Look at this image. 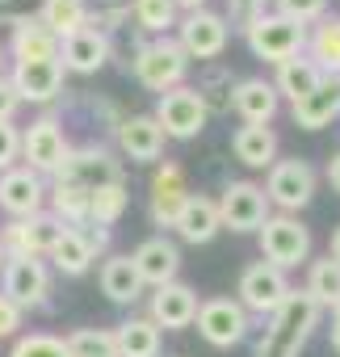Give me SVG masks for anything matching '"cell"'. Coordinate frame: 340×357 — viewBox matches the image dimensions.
<instances>
[{
    "instance_id": "1",
    "label": "cell",
    "mask_w": 340,
    "mask_h": 357,
    "mask_svg": "<svg viewBox=\"0 0 340 357\" xmlns=\"http://www.w3.org/2000/svg\"><path fill=\"white\" fill-rule=\"evenodd\" d=\"M319 303L307 294V290H290L286 303L273 311V324L265 328L261 344H256V357H298L307 336L315 332L319 324Z\"/></svg>"
},
{
    "instance_id": "2",
    "label": "cell",
    "mask_w": 340,
    "mask_h": 357,
    "mask_svg": "<svg viewBox=\"0 0 340 357\" xmlns=\"http://www.w3.org/2000/svg\"><path fill=\"white\" fill-rule=\"evenodd\" d=\"M244 38H248V51L265 63H286L294 55H302L307 47V26L281 17V13H261L244 26Z\"/></svg>"
},
{
    "instance_id": "3",
    "label": "cell",
    "mask_w": 340,
    "mask_h": 357,
    "mask_svg": "<svg viewBox=\"0 0 340 357\" xmlns=\"http://www.w3.org/2000/svg\"><path fill=\"white\" fill-rule=\"evenodd\" d=\"M185 72H190V55L181 51L177 38H155L139 47L134 55V80L151 93H168V89L185 84Z\"/></svg>"
},
{
    "instance_id": "4",
    "label": "cell",
    "mask_w": 340,
    "mask_h": 357,
    "mask_svg": "<svg viewBox=\"0 0 340 357\" xmlns=\"http://www.w3.org/2000/svg\"><path fill=\"white\" fill-rule=\"evenodd\" d=\"M151 118L160 122L164 139H198V135L206 130V122H210V109H206V101L198 97V89L177 84V89L160 93V105H155Z\"/></svg>"
},
{
    "instance_id": "5",
    "label": "cell",
    "mask_w": 340,
    "mask_h": 357,
    "mask_svg": "<svg viewBox=\"0 0 340 357\" xmlns=\"http://www.w3.org/2000/svg\"><path fill=\"white\" fill-rule=\"evenodd\" d=\"M256 236H261V261L277 269H294L311 257V227L294 215H269Z\"/></svg>"
},
{
    "instance_id": "6",
    "label": "cell",
    "mask_w": 340,
    "mask_h": 357,
    "mask_svg": "<svg viewBox=\"0 0 340 357\" xmlns=\"http://www.w3.org/2000/svg\"><path fill=\"white\" fill-rule=\"evenodd\" d=\"M315 185H319V176H315V168L307 160H273L269 164V181L261 190H265V198L273 206H281V215H294V211L311 206Z\"/></svg>"
},
{
    "instance_id": "7",
    "label": "cell",
    "mask_w": 340,
    "mask_h": 357,
    "mask_svg": "<svg viewBox=\"0 0 340 357\" xmlns=\"http://www.w3.org/2000/svg\"><path fill=\"white\" fill-rule=\"evenodd\" d=\"M63 231L68 227L51 211H38L30 219L5 223V231H0V248H5V257H47L63 240Z\"/></svg>"
},
{
    "instance_id": "8",
    "label": "cell",
    "mask_w": 340,
    "mask_h": 357,
    "mask_svg": "<svg viewBox=\"0 0 340 357\" xmlns=\"http://www.w3.org/2000/svg\"><path fill=\"white\" fill-rule=\"evenodd\" d=\"M215 206H219V223L240 231V236L261 231L265 219H269V198H265V190L256 181H231Z\"/></svg>"
},
{
    "instance_id": "9",
    "label": "cell",
    "mask_w": 340,
    "mask_h": 357,
    "mask_svg": "<svg viewBox=\"0 0 340 357\" xmlns=\"http://www.w3.org/2000/svg\"><path fill=\"white\" fill-rule=\"evenodd\" d=\"M290 294V282H286V269L269 265V261H252L244 273H240V307L244 311H256V315H273Z\"/></svg>"
},
{
    "instance_id": "10",
    "label": "cell",
    "mask_w": 340,
    "mask_h": 357,
    "mask_svg": "<svg viewBox=\"0 0 340 357\" xmlns=\"http://www.w3.org/2000/svg\"><path fill=\"white\" fill-rule=\"evenodd\" d=\"M55 181H72V185H80V190L93 194V190H101V185L122 181V172H118V160L109 155V147L88 143V147H72V151H68L63 168L55 172Z\"/></svg>"
},
{
    "instance_id": "11",
    "label": "cell",
    "mask_w": 340,
    "mask_h": 357,
    "mask_svg": "<svg viewBox=\"0 0 340 357\" xmlns=\"http://www.w3.org/2000/svg\"><path fill=\"white\" fill-rule=\"evenodd\" d=\"M5 294L9 303L26 307H42L51 294V269L42 257H5Z\"/></svg>"
},
{
    "instance_id": "12",
    "label": "cell",
    "mask_w": 340,
    "mask_h": 357,
    "mask_svg": "<svg viewBox=\"0 0 340 357\" xmlns=\"http://www.w3.org/2000/svg\"><path fill=\"white\" fill-rule=\"evenodd\" d=\"M68 151H72V143L63 139V126L55 122V118H38V122H30V130H22V155H26V168L30 172H59L63 168V160H68Z\"/></svg>"
},
{
    "instance_id": "13",
    "label": "cell",
    "mask_w": 340,
    "mask_h": 357,
    "mask_svg": "<svg viewBox=\"0 0 340 357\" xmlns=\"http://www.w3.org/2000/svg\"><path fill=\"white\" fill-rule=\"evenodd\" d=\"M194 319H198L202 340L215 349H231L248 336V311L235 298H206V303H198Z\"/></svg>"
},
{
    "instance_id": "14",
    "label": "cell",
    "mask_w": 340,
    "mask_h": 357,
    "mask_svg": "<svg viewBox=\"0 0 340 357\" xmlns=\"http://www.w3.org/2000/svg\"><path fill=\"white\" fill-rule=\"evenodd\" d=\"M47 206V185H42V176L30 172V168H9V172H0V211L13 215V219H30Z\"/></svg>"
},
{
    "instance_id": "15",
    "label": "cell",
    "mask_w": 340,
    "mask_h": 357,
    "mask_svg": "<svg viewBox=\"0 0 340 357\" xmlns=\"http://www.w3.org/2000/svg\"><path fill=\"white\" fill-rule=\"evenodd\" d=\"M177 43L190 59H219L227 51V22L210 9H194V13H185Z\"/></svg>"
},
{
    "instance_id": "16",
    "label": "cell",
    "mask_w": 340,
    "mask_h": 357,
    "mask_svg": "<svg viewBox=\"0 0 340 357\" xmlns=\"http://www.w3.org/2000/svg\"><path fill=\"white\" fill-rule=\"evenodd\" d=\"M105 59H109V34L97 30V26H84V30H76V34H68V38L59 43V63H63V72L93 76V72L105 68Z\"/></svg>"
},
{
    "instance_id": "17",
    "label": "cell",
    "mask_w": 340,
    "mask_h": 357,
    "mask_svg": "<svg viewBox=\"0 0 340 357\" xmlns=\"http://www.w3.org/2000/svg\"><path fill=\"white\" fill-rule=\"evenodd\" d=\"M185 198H190V185H185L181 164H160L151 172V223L155 227H173Z\"/></svg>"
},
{
    "instance_id": "18",
    "label": "cell",
    "mask_w": 340,
    "mask_h": 357,
    "mask_svg": "<svg viewBox=\"0 0 340 357\" xmlns=\"http://www.w3.org/2000/svg\"><path fill=\"white\" fill-rule=\"evenodd\" d=\"M134 269L143 278V286H168L177 282V269H181V248L168 240V236H151L134 248Z\"/></svg>"
},
{
    "instance_id": "19",
    "label": "cell",
    "mask_w": 340,
    "mask_h": 357,
    "mask_svg": "<svg viewBox=\"0 0 340 357\" xmlns=\"http://www.w3.org/2000/svg\"><path fill=\"white\" fill-rule=\"evenodd\" d=\"M194 315H198V294H194L185 282L155 286V294H151V315H147L155 328L177 332V328H190Z\"/></svg>"
},
{
    "instance_id": "20",
    "label": "cell",
    "mask_w": 340,
    "mask_h": 357,
    "mask_svg": "<svg viewBox=\"0 0 340 357\" xmlns=\"http://www.w3.org/2000/svg\"><path fill=\"white\" fill-rule=\"evenodd\" d=\"M9 80H13V89H17L22 101H38V105H47V101H55L59 89H63V63H59V59L17 63Z\"/></svg>"
},
{
    "instance_id": "21",
    "label": "cell",
    "mask_w": 340,
    "mask_h": 357,
    "mask_svg": "<svg viewBox=\"0 0 340 357\" xmlns=\"http://www.w3.org/2000/svg\"><path fill=\"white\" fill-rule=\"evenodd\" d=\"M290 114H294V122H298L302 130H323V126H332V122L340 118V76H323V80L315 84V93H307L302 101L290 105Z\"/></svg>"
},
{
    "instance_id": "22",
    "label": "cell",
    "mask_w": 340,
    "mask_h": 357,
    "mask_svg": "<svg viewBox=\"0 0 340 357\" xmlns=\"http://www.w3.org/2000/svg\"><path fill=\"white\" fill-rule=\"evenodd\" d=\"M231 105H235V114L244 118V126H269L273 114H277V105H281V97H277V89H273L269 80L248 76V80H240V84L231 89Z\"/></svg>"
},
{
    "instance_id": "23",
    "label": "cell",
    "mask_w": 340,
    "mask_h": 357,
    "mask_svg": "<svg viewBox=\"0 0 340 357\" xmlns=\"http://www.w3.org/2000/svg\"><path fill=\"white\" fill-rule=\"evenodd\" d=\"M118 147L122 155H130L134 164H147V160H160L164 151V130L151 114H134V118H122L118 122Z\"/></svg>"
},
{
    "instance_id": "24",
    "label": "cell",
    "mask_w": 340,
    "mask_h": 357,
    "mask_svg": "<svg viewBox=\"0 0 340 357\" xmlns=\"http://www.w3.org/2000/svg\"><path fill=\"white\" fill-rule=\"evenodd\" d=\"M173 227H177V236H181L185 244H210V240H215V236L223 231L215 198H206V194H190Z\"/></svg>"
},
{
    "instance_id": "25",
    "label": "cell",
    "mask_w": 340,
    "mask_h": 357,
    "mask_svg": "<svg viewBox=\"0 0 340 357\" xmlns=\"http://www.w3.org/2000/svg\"><path fill=\"white\" fill-rule=\"evenodd\" d=\"M13 59L34 63V59H59V38L38 22V17H17L13 22Z\"/></svg>"
},
{
    "instance_id": "26",
    "label": "cell",
    "mask_w": 340,
    "mask_h": 357,
    "mask_svg": "<svg viewBox=\"0 0 340 357\" xmlns=\"http://www.w3.org/2000/svg\"><path fill=\"white\" fill-rule=\"evenodd\" d=\"M231 151L248 168H269L277 160V130L273 126H240L231 135Z\"/></svg>"
},
{
    "instance_id": "27",
    "label": "cell",
    "mask_w": 340,
    "mask_h": 357,
    "mask_svg": "<svg viewBox=\"0 0 340 357\" xmlns=\"http://www.w3.org/2000/svg\"><path fill=\"white\" fill-rule=\"evenodd\" d=\"M101 294L109 303H122V307L143 298V278H139V269H134L130 257H109L101 265Z\"/></svg>"
},
{
    "instance_id": "28",
    "label": "cell",
    "mask_w": 340,
    "mask_h": 357,
    "mask_svg": "<svg viewBox=\"0 0 340 357\" xmlns=\"http://www.w3.org/2000/svg\"><path fill=\"white\" fill-rule=\"evenodd\" d=\"M319 80H323V72H319L307 55H294V59L277 63V80H273V89H277V97H290V105H294V101H302L307 93H315Z\"/></svg>"
},
{
    "instance_id": "29",
    "label": "cell",
    "mask_w": 340,
    "mask_h": 357,
    "mask_svg": "<svg viewBox=\"0 0 340 357\" xmlns=\"http://www.w3.org/2000/svg\"><path fill=\"white\" fill-rule=\"evenodd\" d=\"M114 344H118V357H160V328L134 315L114 328Z\"/></svg>"
},
{
    "instance_id": "30",
    "label": "cell",
    "mask_w": 340,
    "mask_h": 357,
    "mask_svg": "<svg viewBox=\"0 0 340 357\" xmlns=\"http://www.w3.org/2000/svg\"><path fill=\"white\" fill-rule=\"evenodd\" d=\"M307 47H311V63L323 72V76H340V17L332 13V17H319V26H315V34L307 38Z\"/></svg>"
},
{
    "instance_id": "31",
    "label": "cell",
    "mask_w": 340,
    "mask_h": 357,
    "mask_svg": "<svg viewBox=\"0 0 340 357\" xmlns=\"http://www.w3.org/2000/svg\"><path fill=\"white\" fill-rule=\"evenodd\" d=\"M38 22L63 43L68 34L84 30L88 26V5L84 0H42V9H38Z\"/></svg>"
},
{
    "instance_id": "32",
    "label": "cell",
    "mask_w": 340,
    "mask_h": 357,
    "mask_svg": "<svg viewBox=\"0 0 340 357\" xmlns=\"http://www.w3.org/2000/svg\"><path fill=\"white\" fill-rule=\"evenodd\" d=\"M47 198H51V215H55L63 227L88 223V190H80V185H72V181H55V185L47 190Z\"/></svg>"
},
{
    "instance_id": "33",
    "label": "cell",
    "mask_w": 340,
    "mask_h": 357,
    "mask_svg": "<svg viewBox=\"0 0 340 357\" xmlns=\"http://www.w3.org/2000/svg\"><path fill=\"white\" fill-rule=\"evenodd\" d=\"M126 185L122 181H114V185H101V190H93L88 194V223H97V227H114L122 215H126Z\"/></svg>"
},
{
    "instance_id": "34",
    "label": "cell",
    "mask_w": 340,
    "mask_h": 357,
    "mask_svg": "<svg viewBox=\"0 0 340 357\" xmlns=\"http://www.w3.org/2000/svg\"><path fill=\"white\" fill-rule=\"evenodd\" d=\"M47 257L55 261V269H59V273H72V278H80V273L93 265V248L84 244V236H80L76 227H68V231H63V240H59Z\"/></svg>"
},
{
    "instance_id": "35",
    "label": "cell",
    "mask_w": 340,
    "mask_h": 357,
    "mask_svg": "<svg viewBox=\"0 0 340 357\" xmlns=\"http://www.w3.org/2000/svg\"><path fill=\"white\" fill-rule=\"evenodd\" d=\"M63 349H68V357H118L109 328H76L63 336Z\"/></svg>"
},
{
    "instance_id": "36",
    "label": "cell",
    "mask_w": 340,
    "mask_h": 357,
    "mask_svg": "<svg viewBox=\"0 0 340 357\" xmlns=\"http://www.w3.org/2000/svg\"><path fill=\"white\" fill-rule=\"evenodd\" d=\"M307 294H311L319 307H336V303H340V265H336L332 257L311 261V273H307Z\"/></svg>"
},
{
    "instance_id": "37",
    "label": "cell",
    "mask_w": 340,
    "mask_h": 357,
    "mask_svg": "<svg viewBox=\"0 0 340 357\" xmlns=\"http://www.w3.org/2000/svg\"><path fill=\"white\" fill-rule=\"evenodd\" d=\"M130 17L139 22V30L147 34H168L177 26V5L173 0H130Z\"/></svg>"
},
{
    "instance_id": "38",
    "label": "cell",
    "mask_w": 340,
    "mask_h": 357,
    "mask_svg": "<svg viewBox=\"0 0 340 357\" xmlns=\"http://www.w3.org/2000/svg\"><path fill=\"white\" fill-rule=\"evenodd\" d=\"M9 357H68V349H63V336L30 332V336H17V344H13Z\"/></svg>"
},
{
    "instance_id": "39",
    "label": "cell",
    "mask_w": 340,
    "mask_h": 357,
    "mask_svg": "<svg viewBox=\"0 0 340 357\" xmlns=\"http://www.w3.org/2000/svg\"><path fill=\"white\" fill-rule=\"evenodd\" d=\"M273 5H277V13H281V17H290V22L307 26V22H319V17H323L327 0H273Z\"/></svg>"
},
{
    "instance_id": "40",
    "label": "cell",
    "mask_w": 340,
    "mask_h": 357,
    "mask_svg": "<svg viewBox=\"0 0 340 357\" xmlns=\"http://www.w3.org/2000/svg\"><path fill=\"white\" fill-rule=\"evenodd\" d=\"M22 160V130L13 122H0V172H9Z\"/></svg>"
},
{
    "instance_id": "41",
    "label": "cell",
    "mask_w": 340,
    "mask_h": 357,
    "mask_svg": "<svg viewBox=\"0 0 340 357\" xmlns=\"http://www.w3.org/2000/svg\"><path fill=\"white\" fill-rule=\"evenodd\" d=\"M17 328H22V307H17V303H9L5 294H0V340L17 336Z\"/></svg>"
},
{
    "instance_id": "42",
    "label": "cell",
    "mask_w": 340,
    "mask_h": 357,
    "mask_svg": "<svg viewBox=\"0 0 340 357\" xmlns=\"http://www.w3.org/2000/svg\"><path fill=\"white\" fill-rule=\"evenodd\" d=\"M17 105H22V97H17L13 80H9V76H0V122H13Z\"/></svg>"
},
{
    "instance_id": "43",
    "label": "cell",
    "mask_w": 340,
    "mask_h": 357,
    "mask_svg": "<svg viewBox=\"0 0 340 357\" xmlns=\"http://www.w3.org/2000/svg\"><path fill=\"white\" fill-rule=\"evenodd\" d=\"M227 5H231V17L248 26L252 17H261V13H265V5H269V0H227Z\"/></svg>"
},
{
    "instance_id": "44",
    "label": "cell",
    "mask_w": 340,
    "mask_h": 357,
    "mask_svg": "<svg viewBox=\"0 0 340 357\" xmlns=\"http://www.w3.org/2000/svg\"><path fill=\"white\" fill-rule=\"evenodd\" d=\"M327 181H332V190L340 194V151H336V155L327 160Z\"/></svg>"
},
{
    "instance_id": "45",
    "label": "cell",
    "mask_w": 340,
    "mask_h": 357,
    "mask_svg": "<svg viewBox=\"0 0 340 357\" xmlns=\"http://www.w3.org/2000/svg\"><path fill=\"white\" fill-rule=\"evenodd\" d=\"M177 9H185V13H194V9H206V0H173Z\"/></svg>"
},
{
    "instance_id": "46",
    "label": "cell",
    "mask_w": 340,
    "mask_h": 357,
    "mask_svg": "<svg viewBox=\"0 0 340 357\" xmlns=\"http://www.w3.org/2000/svg\"><path fill=\"white\" fill-rule=\"evenodd\" d=\"M327 257H332V261H336V265H340V227H336V231H332V248H327Z\"/></svg>"
},
{
    "instance_id": "47",
    "label": "cell",
    "mask_w": 340,
    "mask_h": 357,
    "mask_svg": "<svg viewBox=\"0 0 340 357\" xmlns=\"http://www.w3.org/2000/svg\"><path fill=\"white\" fill-rule=\"evenodd\" d=\"M332 353L340 357V319H332Z\"/></svg>"
},
{
    "instance_id": "48",
    "label": "cell",
    "mask_w": 340,
    "mask_h": 357,
    "mask_svg": "<svg viewBox=\"0 0 340 357\" xmlns=\"http://www.w3.org/2000/svg\"><path fill=\"white\" fill-rule=\"evenodd\" d=\"M332 319H340V303H336V307H332Z\"/></svg>"
},
{
    "instance_id": "49",
    "label": "cell",
    "mask_w": 340,
    "mask_h": 357,
    "mask_svg": "<svg viewBox=\"0 0 340 357\" xmlns=\"http://www.w3.org/2000/svg\"><path fill=\"white\" fill-rule=\"evenodd\" d=\"M0 63H5V47H0Z\"/></svg>"
},
{
    "instance_id": "50",
    "label": "cell",
    "mask_w": 340,
    "mask_h": 357,
    "mask_svg": "<svg viewBox=\"0 0 340 357\" xmlns=\"http://www.w3.org/2000/svg\"><path fill=\"white\" fill-rule=\"evenodd\" d=\"M0 265H5V248H0Z\"/></svg>"
}]
</instances>
